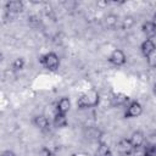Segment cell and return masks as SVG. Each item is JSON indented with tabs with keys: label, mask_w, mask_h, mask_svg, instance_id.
<instances>
[{
	"label": "cell",
	"mask_w": 156,
	"mask_h": 156,
	"mask_svg": "<svg viewBox=\"0 0 156 156\" xmlns=\"http://www.w3.org/2000/svg\"><path fill=\"white\" fill-rule=\"evenodd\" d=\"M141 29H143V33H144L149 39L156 37V23H155V22H151V21L144 22Z\"/></svg>",
	"instance_id": "obj_7"
},
{
	"label": "cell",
	"mask_w": 156,
	"mask_h": 156,
	"mask_svg": "<svg viewBox=\"0 0 156 156\" xmlns=\"http://www.w3.org/2000/svg\"><path fill=\"white\" fill-rule=\"evenodd\" d=\"M99 102V94L98 91L95 90H89L84 94H82L79 98H78V101H77V105L78 107L80 108H88V107H94L96 106Z\"/></svg>",
	"instance_id": "obj_1"
},
{
	"label": "cell",
	"mask_w": 156,
	"mask_h": 156,
	"mask_svg": "<svg viewBox=\"0 0 156 156\" xmlns=\"http://www.w3.org/2000/svg\"><path fill=\"white\" fill-rule=\"evenodd\" d=\"M143 112V107L138 101H133L127 106L126 117H138Z\"/></svg>",
	"instance_id": "obj_4"
},
{
	"label": "cell",
	"mask_w": 156,
	"mask_h": 156,
	"mask_svg": "<svg viewBox=\"0 0 156 156\" xmlns=\"http://www.w3.org/2000/svg\"><path fill=\"white\" fill-rule=\"evenodd\" d=\"M108 61L115 66H123L126 63V55L122 50L116 49L111 52V55L108 57Z\"/></svg>",
	"instance_id": "obj_3"
},
{
	"label": "cell",
	"mask_w": 156,
	"mask_h": 156,
	"mask_svg": "<svg viewBox=\"0 0 156 156\" xmlns=\"http://www.w3.org/2000/svg\"><path fill=\"white\" fill-rule=\"evenodd\" d=\"M143 156H156V144H150L145 146Z\"/></svg>",
	"instance_id": "obj_14"
},
{
	"label": "cell",
	"mask_w": 156,
	"mask_h": 156,
	"mask_svg": "<svg viewBox=\"0 0 156 156\" xmlns=\"http://www.w3.org/2000/svg\"><path fill=\"white\" fill-rule=\"evenodd\" d=\"M33 123H34V126H35L37 128H39V129H41V130H46V129H49V127H50V122H49V119H48L44 115H38V116H35L34 119H33Z\"/></svg>",
	"instance_id": "obj_8"
},
{
	"label": "cell",
	"mask_w": 156,
	"mask_h": 156,
	"mask_svg": "<svg viewBox=\"0 0 156 156\" xmlns=\"http://www.w3.org/2000/svg\"><path fill=\"white\" fill-rule=\"evenodd\" d=\"M40 63L43 67H45L49 71H55L58 68L60 58L55 52H48L40 57Z\"/></svg>",
	"instance_id": "obj_2"
},
{
	"label": "cell",
	"mask_w": 156,
	"mask_h": 156,
	"mask_svg": "<svg viewBox=\"0 0 156 156\" xmlns=\"http://www.w3.org/2000/svg\"><path fill=\"white\" fill-rule=\"evenodd\" d=\"M129 140H130L133 147H134V149H138V147H140V146L144 144L145 138H144V134H143L141 132H134V133L132 134V136H130Z\"/></svg>",
	"instance_id": "obj_11"
},
{
	"label": "cell",
	"mask_w": 156,
	"mask_h": 156,
	"mask_svg": "<svg viewBox=\"0 0 156 156\" xmlns=\"http://www.w3.org/2000/svg\"><path fill=\"white\" fill-rule=\"evenodd\" d=\"M147 58V63H149V66L150 67H152V68H156V51H154L149 57H146Z\"/></svg>",
	"instance_id": "obj_16"
},
{
	"label": "cell",
	"mask_w": 156,
	"mask_h": 156,
	"mask_svg": "<svg viewBox=\"0 0 156 156\" xmlns=\"http://www.w3.org/2000/svg\"><path fill=\"white\" fill-rule=\"evenodd\" d=\"M128 101V96L124 94H116L113 96V104L115 105H124Z\"/></svg>",
	"instance_id": "obj_13"
},
{
	"label": "cell",
	"mask_w": 156,
	"mask_h": 156,
	"mask_svg": "<svg viewBox=\"0 0 156 156\" xmlns=\"http://www.w3.org/2000/svg\"><path fill=\"white\" fill-rule=\"evenodd\" d=\"M23 67H24V60H23V57H17L12 62L13 71H21V69H23Z\"/></svg>",
	"instance_id": "obj_15"
},
{
	"label": "cell",
	"mask_w": 156,
	"mask_h": 156,
	"mask_svg": "<svg viewBox=\"0 0 156 156\" xmlns=\"http://www.w3.org/2000/svg\"><path fill=\"white\" fill-rule=\"evenodd\" d=\"M140 50H141V54L145 57H149L154 51H156V45H155V43H154L152 39H146V40H144L141 43Z\"/></svg>",
	"instance_id": "obj_6"
},
{
	"label": "cell",
	"mask_w": 156,
	"mask_h": 156,
	"mask_svg": "<svg viewBox=\"0 0 156 156\" xmlns=\"http://www.w3.org/2000/svg\"><path fill=\"white\" fill-rule=\"evenodd\" d=\"M154 93H155V94H156V83H155V84H154Z\"/></svg>",
	"instance_id": "obj_19"
},
{
	"label": "cell",
	"mask_w": 156,
	"mask_h": 156,
	"mask_svg": "<svg viewBox=\"0 0 156 156\" xmlns=\"http://www.w3.org/2000/svg\"><path fill=\"white\" fill-rule=\"evenodd\" d=\"M54 124H55V127H58V128L66 127V124H67L66 115L60 113V112H55V116H54Z\"/></svg>",
	"instance_id": "obj_12"
},
{
	"label": "cell",
	"mask_w": 156,
	"mask_h": 156,
	"mask_svg": "<svg viewBox=\"0 0 156 156\" xmlns=\"http://www.w3.org/2000/svg\"><path fill=\"white\" fill-rule=\"evenodd\" d=\"M39 156H51V152L49 149L46 147H43L40 151H39Z\"/></svg>",
	"instance_id": "obj_17"
},
{
	"label": "cell",
	"mask_w": 156,
	"mask_h": 156,
	"mask_svg": "<svg viewBox=\"0 0 156 156\" xmlns=\"http://www.w3.org/2000/svg\"><path fill=\"white\" fill-rule=\"evenodd\" d=\"M117 149H118L119 154H122L123 156H129L133 152V150H134V147H133V145H132L129 139H122L118 143Z\"/></svg>",
	"instance_id": "obj_5"
},
{
	"label": "cell",
	"mask_w": 156,
	"mask_h": 156,
	"mask_svg": "<svg viewBox=\"0 0 156 156\" xmlns=\"http://www.w3.org/2000/svg\"><path fill=\"white\" fill-rule=\"evenodd\" d=\"M6 11L10 13H18L23 10V4L18 0H11L6 2Z\"/></svg>",
	"instance_id": "obj_9"
},
{
	"label": "cell",
	"mask_w": 156,
	"mask_h": 156,
	"mask_svg": "<svg viewBox=\"0 0 156 156\" xmlns=\"http://www.w3.org/2000/svg\"><path fill=\"white\" fill-rule=\"evenodd\" d=\"M69 107H71V101L67 98H62L56 104V112H60V113L66 115L69 111Z\"/></svg>",
	"instance_id": "obj_10"
},
{
	"label": "cell",
	"mask_w": 156,
	"mask_h": 156,
	"mask_svg": "<svg viewBox=\"0 0 156 156\" xmlns=\"http://www.w3.org/2000/svg\"><path fill=\"white\" fill-rule=\"evenodd\" d=\"M1 156H16V155H15V152L11 151V150H5V151L1 154Z\"/></svg>",
	"instance_id": "obj_18"
}]
</instances>
